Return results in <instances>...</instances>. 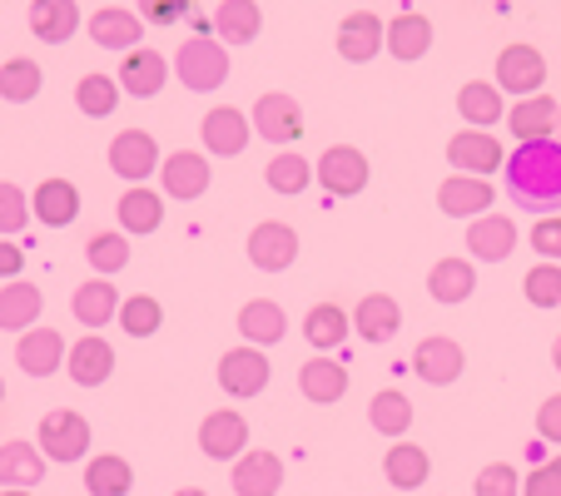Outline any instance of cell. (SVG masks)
Wrapping results in <instances>:
<instances>
[{
	"instance_id": "cell-37",
	"label": "cell",
	"mask_w": 561,
	"mask_h": 496,
	"mask_svg": "<svg viewBox=\"0 0 561 496\" xmlns=\"http://www.w3.org/2000/svg\"><path fill=\"white\" fill-rule=\"evenodd\" d=\"M45 462L50 457L31 442H5L0 447V486H41L45 482Z\"/></svg>"
},
{
	"instance_id": "cell-52",
	"label": "cell",
	"mask_w": 561,
	"mask_h": 496,
	"mask_svg": "<svg viewBox=\"0 0 561 496\" xmlns=\"http://www.w3.org/2000/svg\"><path fill=\"white\" fill-rule=\"evenodd\" d=\"M537 437H541V442H557L561 447V392L537 407Z\"/></svg>"
},
{
	"instance_id": "cell-15",
	"label": "cell",
	"mask_w": 561,
	"mask_h": 496,
	"mask_svg": "<svg viewBox=\"0 0 561 496\" xmlns=\"http://www.w3.org/2000/svg\"><path fill=\"white\" fill-rule=\"evenodd\" d=\"M467 368V353L457 338H423L413 348V372L423 382H433V388H447V382H457Z\"/></svg>"
},
{
	"instance_id": "cell-2",
	"label": "cell",
	"mask_w": 561,
	"mask_h": 496,
	"mask_svg": "<svg viewBox=\"0 0 561 496\" xmlns=\"http://www.w3.org/2000/svg\"><path fill=\"white\" fill-rule=\"evenodd\" d=\"M174 74H180V85L194 90V95H214L229 80V45L209 41V35H194L174 55Z\"/></svg>"
},
{
	"instance_id": "cell-25",
	"label": "cell",
	"mask_w": 561,
	"mask_h": 496,
	"mask_svg": "<svg viewBox=\"0 0 561 496\" xmlns=\"http://www.w3.org/2000/svg\"><path fill=\"white\" fill-rule=\"evenodd\" d=\"M382 35H388V25L378 21L373 11H353L348 21L339 25V55L348 65H368L373 55H382Z\"/></svg>"
},
{
	"instance_id": "cell-17",
	"label": "cell",
	"mask_w": 561,
	"mask_h": 496,
	"mask_svg": "<svg viewBox=\"0 0 561 496\" xmlns=\"http://www.w3.org/2000/svg\"><path fill=\"white\" fill-rule=\"evenodd\" d=\"M467 249H472V258H482V264L512 258V249H517V219H507V214H482V219H472L467 223Z\"/></svg>"
},
{
	"instance_id": "cell-38",
	"label": "cell",
	"mask_w": 561,
	"mask_h": 496,
	"mask_svg": "<svg viewBox=\"0 0 561 496\" xmlns=\"http://www.w3.org/2000/svg\"><path fill=\"white\" fill-rule=\"evenodd\" d=\"M353 333V318L343 313L339 303H313L308 308V318H304V338L313 343L318 353H333V348H343V338Z\"/></svg>"
},
{
	"instance_id": "cell-34",
	"label": "cell",
	"mask_w": 561,
	"mask_h": 496,
	"mask_svg": "<svg viewBox=\"0 0 561 496\" xmlns=\"http://www.w3.org/2000/svg\"><path fill=\"white\" fill-rule=\"evenodd\" d=\"M427 472H433V457H427L423 447H413L408 437L398 447H388V457H382V476H388V486H398V492H417V486L427 482Z\"/></svg>"
},
{
	"instance_id": "cell-3",
	"label": "cell",
	"mask_w": 561,
	"mask_h": 496,
	"mask_svg": "<svg viewBox=\"0 0 561 496\" xmlns=\"http://www.w3.org/2000/svg\"><path fill=\"white\" fill-rule=\"evenodd\" d=\"M313 180L323 184V194H333V199H353V194L368 189L373 170H368V154L353 145H333L318 154L313 164Z\"/></svg>"
},
{
	"instance_id": "cell-41",
	"label": "cell",
	"mask_w": 561,
	"mask_h": 496,
	"mask_svg": "<svg viewBox=\"0 0 561 496\" xmlns=\"http://www.w3.org/2000/svg\"><path fill=\"white\" fill-rule=\"evenodd\" d=\"M119 95H125V90H119L115 74H80V85H75V105H80L85 119H110Z\"/></svg>"
},
{
	"instance_id": "cell-32",
	"label": "cell",
	"mask_w": 561,
	"mask_h": 496,
	"mask_svg": "<svg viewBox=\"0 0 561 496\" xmlns=\"http://www.w3.org/2000/svg\"><path fill=\"white\" fill-rule=\"evenodd\" d=\"M368 423H373V432H378V437H392V442H403L408 427H413V397H408V392H398V388L373 392Z\"/></svg>"
},
{
	"instance_id": "cell-49",
	"label": "cell",
	"mask_w": 561,
	"mask_h": 496,
	"mask_svg": "<svg viewBox=\"0 0 561 496\" xmlns=\"http://www.w3.org/2000/svg\"><path fill=\"white\" fill-rule=\"evenodd\" d=\"M527 239L547 264H561V214H537V223H531Z\"/></svg>"
},
{
	"instance_id": "cell-5",
	"label": "cell",
	"mask_w": 561,
	"mask_h": 496,
	"mask_svg": "<svg viewBox=\"0 0 561 496\" xmlns=\"http://www.w3.org/2000/svg\"><path fill=\"white\" fill-rule=\"evenodd\" d=\"M244 249L259 274H284V268L298 264V229H288L284 219H264V223H254Z\"/></svg>"
},
{
	"instance_id": "cell-46",
	"label": "cell",
	"mask_w": 561,
	"mask_h": 496,
	"mask_svg": "<svg viewBox=\"0 0 561 496\" xmlns=\"http://www.w3.org/2000/svg\"><path fill=\"white\" fill-rule=\"evenodd\" d=\"M522 293H527L531 308H561V264H547V258H541L537 268H527Z\"/></svg>"
},
{
	"instance_id": "cell-57",
	"label": "cell",
	"mask_w": 561,
	"mask_h": 496,
	"mask_svg": "<svg viewBox=\"0 0 561 496\" xmlns=\"http://www.w3.org/2000/svg\"><path fill=\"white\" fill-rule=\"evenodd\" d=\"M0 402H5V378H0Z\"/></svg>"
},
{
	"instance_id": "cell-56",
	"label": "cell",
	"mask_w": 561,
	"mask_h": 496,
	"mask_svg": "<svg viewBox=\"0 0 561 496\" xmlns=\"http://www.w3.org/2000/svg\"><path fill=\"white\" fill-rule=\"evenodd\" d=\"M551 362H557V372H561V338L551 343Z\"/></svg>"
},
{
	"instance_id": "cell-12",
	"label": "cell",
	"mask_w": 561,
	"mask_h": 496,
	"mask_svg": "<svg viewBox=\"0 0 561 496\" xmlns=\"http://www.w3.org/2000/svg\"><path fill=\"white\" fill-rule=\"evenodd\" d=\"M199 447H204V457H214V462H233V457H244V447H249L244 412H233V407L209 412V417L199 423Z\"/></svg>"
},
{
	"instance_id": "cell-20",
	"label": "cell",
	"mask_w": 561,
	"mask_h": 496,
	"mask_svg": "<svg viewBox=\"0 0 561 496\" xmlns=\"http://www.w3.org/2000/svg\"><path fill=\"white\" fill-rule=\"evenodd\" d=\"M382 50L392 55V60H423L427 50H433V21H427L423 11H403L388 21V35H382Z\"/></svg>"
},
{
	"instance_id": "cell-19",
	"label": "cell",
	"mask_w": 561,
	"mask_h": 496,
	"mask_svg": "<svg viewBox=\"0 0 561 496\" xmlns=\"http://www.w3.org/2000/svg\"><path fill=\"white\" fill-rule=\"evenodd\" d=\"M65 368H70L75 388H105L110 372H115V348L100 333H85V338L65 353Z\"/></svg>"
},
{
	"instance_id": "cell-43",
	"label": "cell",
	"mask_w": 561,
	"mask_h": 496,
	"mask_svg": "<svg viewBox=\"0 0 561 496\" xmlns=\"http://www.w3.org/2000/svg\"><path fill=\"white\" fill-rule=\"evenodd\" d=\"M264 180H268V189L274 194H304L308 184H313V164H308L304 154H294V149H284V154L268 159Z\"/></svg>"
},
{
	"instance_id": "cell-8",
	"label": "cell",
	"mask_w": 561,
	"mask_h": 496,
	"mask_svg": "<svg viewBox=\"0 0 561 496\" xmlns=\"http://www.w3.org/2000/svg\"><path fill=\"white\" fill-rule=\"evenodd\" d=\"M254 135H264L268 145H294L298 135H304V105H298L294 95H284V90H268V95L254 100Z\"/></svg>"
},
{
	"instance_id": "cell-28",
	"label": "cell",
	"mask_w": 561,
	"mask_h": 496,
	"mask_svg": "<svg viewBox=\"0 0 561 496\" xmlns=\"http://www.w3.org/2000/svg\"><path fill=\"white\" fill-rule=\"evenodd\" d=\"M31 214L45 229H70L75 214H80V189H75L70 180H45L41 189L31 194Z\"/></svg>"
},
{
	"instance_id": "cell-42",
	"label": "cell",
	"mask_w": 561,
	"mask_h": 496,
	"mask_svg": "<svg viewBox=\"0 0 561 496\" xmlns=\"http://www.w3.org/2000/svg\"><path fill=\"white\" fill-rule=\"evenodd\" d=\"M41 85H45L41 65L25 60V55L0 65V100H5V105H31V100L41 95Z\"/></svg>"
},
{
	"instance_id": "cell-13",
	"label": "cell",
	"mask_w": 561,
	"mask_h": 496,
	"mask_svg": "<svg viewBox=\"0 0 561 496\" xmlns=\"http://www.w3.org/2000/svg\"><path fill=\"white\" fill-rule=\"evenodd\" d=\"M199 135H204V149H209V154L233 159V154H244L249 139H254V119H244V109L219 105V109H209V115H204Z\"/></svg>"
},
{
	"instance_id": "cell-27",
	"label": "cell",
	"mask_w": 561,
	"mask_h": 496,
	"mask_svg": "<svg viewBox=\"0 0 561 496\" xmlns=\"http://www.w3.org/2000/svg\"><path fill=\"white\" fill-rule=\"evenodd\" d=\"M239 333H244V343H254V348H274L288 333V313L274 298H254V303L239 308Z\"/></svg>"
},
{
	"instance_id": "cell-29",
	"label": "cell",
	"mask_w": 561,
	"mask_h": 496,
	"mask_svg": "<svg viewBox=\"0 0 561 496\" xmlns=\"http://www.w3.org/2000/svg\"><path fill=\"white\" fill-rule=\"evenodd\" d=\"M41 308H45L41 288L25 284V278H11V284L0 288V333H25V327H35Z\"/></svg>"
},
{
	"instance_id": "cell-10",
	"label": "cell",
	"mask_w": 561,
	"mask_h": 496,
	"mask_svg": "<svg viewBox=\"0 0 561 496\" xmlns=\"http://www.w3.org/2000/svg\"><path fill=\"white\" fill-rule=\"evenodd\" d=\"M541 85H547V60H541V50H531V45H507V50L497 55V90L502 95H541Z\"/></svg>"
},
{
	"instance_id": "cell-4",
	"label": "cell",
	"mask_w": 561,
	"mask_h": 496,
	"mask_svg": "<svg viewBox=\"0 0 561 496\" xmlns=\"http://www.w3.org/2000/svg\"><path fill=\"white\" fill-rule=\"evenodd\" d=\"M447 159L457 174H477V180H488L492 170H507V149L497 145L492 129H457L447 139Z\"/></svg>"
},
{
	"instance_id": "cell-48",
	"label": "cell",
	"mask_w": 561,
	"mask_h": 496,
	"mask_svg": "<svg viewBox=\"0 0 561 496\" xmlns=\"http://www.w3.org/2000/svg\"><path fill=\"white\" fill-rule=\"evenodd\" d=\"M472 496H522V476L512 462H488L477 472L472 482Z\"/></svg>"
},
{
	"instance_id": "cell-53",
	"label": "cell",
	"mask_w": 561,
	"mask_h": 496,
	"mask_svg": "<svg viewBox=\"0 0 561 496\" xmlns=\"http://www.w3.org/2000/svg\"><path fill=\"white\" fill-rule=\"evenodd\" d=\"M21 268H25V249L11 239H0V278L11 284V278H21Z\"/></svg>"
},
{
	"instance_id": "cell-18",
	"label": "cell",
	"mask_w": 561,
	"mask_h": 496,
	"mask_svg": "<svg viewBox=\"0 0 561 496\" xmlns=\"http://www.w3.org/2000/svg\"><path fill=\"white\" fill-rule=\"evenodd\" d=\"M229 486H233V496H278V486H284V462H278L274 452L233 457Z\"/></svg>"
},
{
	"instance_id": "cell-6",
	"label": "cell",
	"mask_w": 561,
	"mask_h": 496,
	"mask_svg": "<svg viewBox=\"0 0 561 496\" xmlns=\"http://www.w3.org/2000/svg\"><path fill=\"white\" fill-rule=\"evenodd\" d=\"M268 378H274V368H268L264 348H254V343H244V348H229L219 358V388L229 392V397H259V392L268 388Z\"/></svg>"
},
{
	"instance_id": "cell-33",
	"label": "cell",
	"mask_w": 561,
	"mask_h": 496,
	"mask_svg": "<svg viewBox=\"0 0 561 496\" xmlns=\"http://www.w3.org/2000/svg\"><path fill=\"white\" fill-rule=\"evenodd\" d=\"M457 115L467 119L472 129H492L507 119V105H502V90L488 85V80H467L462 90H457Z\"/></svg>"
},
{
	"instance_id": "cell-1",
	"label": "cell",
	"mask_w": 561,
	"mask_h": 496,
	"mask_svg": "<svg viewBox=\"0 0 561 496\" xmlns=\"http://www.w3.org/2000/svg\"><path fill=\"white\" fill-rule=\"evenodd\" d=\"M507 194L517 209L551 214L561 209V139H531L517 145V154L507 159Z\"/></svg>"
},
{
	"instance_id": "cell-40",
	"label": "cell",
	"mask_w": 561,
	"mask_h": 496,
	"mask_svg": "<svg viewBox=\"0 0 561 496\" xmlns=\"http://www.w3.org/2000/svg\"><path fill=\"white\" fill-rule=\"evenodd\" d=\"M85 492H90V496H129V492H135V466H129L125 457H115V452L90 457V466H85Z\"/></svg>"
},
{
	"instance_id": "cell-16",
	"label": "cell",
	"mask_w": 561,
	"mask_h": 496,
	"mask_svg": "<svg viewBox=\"0 0 561 496\" xmlns=\"http://www.w3.org/2000/svg\"><path fill=\"white\" fill-rule=\"evenodd\" d=\"M90 41L100 45V50H139V41H145V15L125 11V5H105V11L90 15Z\"/></svg>"
},
{
	"instance_id": "cell-21",
	"label": "cell",
	"mask_w": 561,
	"mask_h": 496,
	"mask_svg": "<svg viewBox=\"0 0 561 496\" xmlns=\"http://www.w3.org/2000/svg\"><path fill=\"white\" fill-rule=\"evenodd\" d=\"M403 327V308L392 293H363L353 308V333L363 343H392V333Z\"/></svg>"
},
{
	"instance_id": "cell-54",
	"label": "cell",
	"mask_w": 561,
	"mask_h": 496,
	"mask_svg": "<svg viewBox=\"0 0 561 496\" xmlns=\"http://www.w3.org/2000/svg\"><path fill=\"white\" fill-rule=\"evenodd\" d=\"M0 496H35V492H31V486H5Z\"/></svg>"
},
{
	"instance_id": "cell-31",
	"label": "cell",
	"mask_w": 561,
	"mask_h": 496,
	"mask_svg": "<svg viewBox=\"0 0 561 496\" xmlns=\"http://www.w3.org/2000/svg\"><path fill=\"white\" fill-rule=\"evenodd\" d=\"M214 31H219V45L239 50V45L259 41V31H264V11H259L254 0H224L219 11H214Z\"/></svg>"
},
{
	"instance_id": "cell-11",
	"label": "cell",
	"mask_w": 561,
	"mask_h": 496,
	"mask_svg": "<svg viewBox=\"0 0 561 496\" xmlns=\"http://www.w3.org/2000/svg\"><path fill=\"white\" fill-rule=\"evenodd\" d=\"M159 180H164V194H170V199L190 204V199H204L214 170H209V159L194 154V149H174V154H164V164H159Z\"/></svg>"
},
{
	"instance_id": "cell-58",
	"label": "cell",
	"mask_w": 561,
	"mask_h": 496,
	"mask_svg": "<svg viewBox=\"0 0 561 496\" xmlns=\"http://www.w3.org/2000/svg\"><path fill=\"white\" fill-rule=\"evenodd\" d=\"M557 139H561V115H557Z\"/></svg>"
},
{
	"instance_id": "cell-35",
	"label": "cell",
	"mask_w": 561,
	"mask_h": 496,
	"mask_svg": "<svg viewBox=\"0 0 561 496\" xmlns=\"http://www.w3.org/2000/svg\"><path fill=\"white\" fill-rule=\"evenodd\" d=\"M70 313L80 318L85 327H105L110 318H119V293L110 278H90V284H80L70 293Z\"/></svg>"
},
{
	"instance_id": "cell-36",
	"label": "cell",
	"mask_w": 561,
	"mask_h": 496,
	"mask_svg": "<svg viewBox=\"0 0 561 496\" xmlns=\"http://www.w3.org/2000/svg\"><path fill=\"white\" fill-rule=\"evenodd\" d=\"M115 214H119V229L125 233H154L159 223H164V199H159L154 189H145V184H135V189L119 194Z\"/></svg>"
},
{
	"instance_id": "cell-14",
	"label": "cell",
	"mask_w": 561,
	"mask_h": 496,
	"mask_svg": "<svg viewBox=\"0 0 561 496\" xmlns=\"http://www.w3.org/2000/svg\"><path fill=\"white\" fill-rule=\"evenodd\" d=\"M492 184L477 180V174H453V180L437 184V209L447 214V219H482V214L492 209Z\"/></svg>"
},
{
	"instance_id": "cell-24",
	"label": "cell",
	"mask_w": 561,
	"mask_h": 496,
	"mask_svg": "<svg viewBox=\"0 0 561 496\" xmlns=\"http://www.w3.org/2000/svg\"><path fill=\"white\" fill-rule=\"evenodd\" d=\"M557 115L561 105L551 95H527L507 109V129L517 135V145H531V139H557Z\"/></svg>"
},
{
	"instance_id": "cell-7",
	"label": "cell",
	"mask_w": 561,
	"mask_h": 496,
	"mask_svg": "<svg viewBox=\"0 0 561 496\" xmlns=\"http://www.w3.org/2000/svg\"><path fill=\"white\" fill-rule=\"evenodd\" d=\"M41 452L50 462H80L90 452V423L70 407H55L41 417Z\"/></svg>"
},
{
	"instance_id": "cell-9",
	"label": "cell",
	"mask_w": 561,
	"mask_h": 496,
	"mask_svg": "<svg viewBox=\"0 0 561 496\" xmlns=\"http://www.w3.org/2000/svg\"><path fill=\"white\" fill-rule=\"evenodd\" d=\"M110 170L129 184H145L149 174H159V145L149 129H119L110 139Z\"/></svg>"
},
{
	"instance_id": "cell-47",
	"label": "cell",
	"mask_w": 561,
	"mask_h": 496,
	"mask_svg": "<svg viewBox=\"0 0 561 496\" xmlns=\"http://www.w3.org/2000/svg\"><path fill=\"white\" fill-rule=\"evenodd\" d=\"M25 223H31V199H25V189L11 180H0V239L21 233Z\"/></svg>"
},
{
	"instance_id": "cell-50",
	"label": "cell",
	"mask_w": 561,
	"mask_h": 496,
	"mask_svg": "<svg viewBox=\"0 0 561 496\" xmlns=\"http://www.w3.org/2000/svg\"><path fill=\"white\" fill-rule=\"evenodd\" d=\"M522 496H561V457H551V462H541L537 472L522 482Z\"/></svg>"
},
{
	"instance_id": "cell-55",
	"label": "cell",
	"mask_w": 561,
	"mask_h": 496,
	"mask_svg": "<svg viewBox=\"0 0 561 496\" xmlns=\"http://www.w3.org/2000/svg\"><path fill=\"white\" fill-rule=\"evenodd\" d=\"M174 496H209V492H204V486H180Z\"/></svg>"
},
{
	"instance_id": "cell-44",
	"label": "cell",
	"mask_w": 561,
	"mask_h": 496,
	"mask_svg": "<svg viewBox=\"0 0 561 496\" xmlns=\"http://www.w3.org/2000/svg\"><path fill=\"white\" fill-rule=\"evenodd\" d=\"M85 258H90V268H95L100 278H110V274H119V268L129 264V233L125 229H105V233H95V239L85 243Z\"/></svg>"
},
{
	"instance_id": "cell-45",
	"label": "cell",
	"mask_w": 561,
	"mask_h": 496,
	"mask_svg": "<svg viewBox=\"0 0 561 496\" xmlns=\"http://www.w3.org/2000/svg\"><path fill=\"white\" fill-rule=\"evenodd\" d=\"M119 327H125L129 338H154L159 327H164V308H159V298L149 293H135L119 303Z\"/></svg>"
},
{
	"instance_id": "cell-26",
	"label": "cell",
	"mask_w": 561,
	"mask_h": 496,
	"mask_svg": "<svg viewBox=\"0 0 561 496\" xmlns=\"http://www.w3.org/2000/svg\"><path fill=\"white\" fill-rule=\"evenodd\" d=\"M298 392H304L308 402H318V407H333V402H343V392H348V368L333 358H308L304 368H298Z\"/></svg>"
},
{
	"instance_id": "cell-23",
	"label": "cell",
	"mask_w": 561,
	"mask_h": 496,
	"mask_svg": "<svg viewBox=\"0 0 561 496\" xmlns=\"http://www.w3.org/2000/svg\"><path fill=\"white\" fill-rule=\"evenodd\" d=\"M115 80H119V90H125V95L149 100V95H159V90H164L170 65H164V55H159V50H145V45H139V50L125 55V65H119Z\"/></svg>"
},
{
	"instance_id": "cell-39",
	"label": "cell",
	"mask_w": 561,
	"mask_h": 496,
	"mask_svg": "<svg viewBox=\"0 0 561 496\" xmlns=\"http://www.w3.org/2000/svg\"><path fill=\"white\" fill-rule=\"evenodd\" d=\"M472 288H477L472 258H443V264H433V274H427V293H433L437 303H467Z\"/></svg>"
},
{
	"instance_id": "cell-51",
	"label": "cell",
	"mask_w": 561,
	"mask_h": 496,
	"mask_svg": "<svg viewBox=\"0 0 561 496\" xmlns=\"http://www.w3.org/2000/svg\"><path fill=\"white\" fill-rule=\"evenodd\" d=\"M139 15L145 25H174L190 15V0H139Z\"/></svg>"
},
{
	"instance_id": "cell-30",
	"label": "cell",
	"mask_w": 561,
	"mask_h": 496,
	"mask_svg": "<svg viewBox=\"0 0 561 496\" xmlns=\"http://www.w3.org/2000/svg\"><path fill=\"white\" fill-rule=\"evenodd\" d=\"M80 31V5L75 0H31V35L45 45H65Z\"/></svg>"
},
{
	"instance_id": "cell-22",
	"label": "cell",
	"mask_w": 561,
	"mask_h": 496,
	"mask_svg": "<svg viewBox=\"0 0 561 496\" xmlns=\"http://www.w3.org/2000/svg\"><path fill=\"white\" fill-rule=\"evenodd\" d=\"M65 338L55 327H25L21 343H15V362H21L31 378H50V372L65 368Z\"/></svg>"
}]
</instances>
